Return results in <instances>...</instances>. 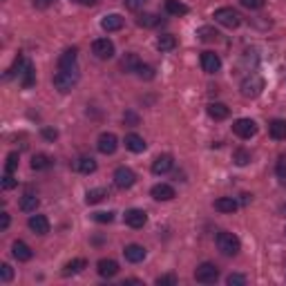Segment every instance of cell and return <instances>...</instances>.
Masks as SVG:
<instances>
[{
  "instance_id": "3",
  "label": "cell",
  "mask_w": 286,
  "mask_h": 286,
  "mask_svg": "<svg viewBox=\"0 0 286 286\" xmlns=\"http://www.w3.org/2000/svg\"><path fill=\"white\" fill-rule=\"evenodd\" d=\"M215 20L219 22V25L228 27V29H237V27L242 25V14L233 7H221L215 11Z\"/></svg>"
},
{
  "instance_id": "1",
  "label": "cell",
  "mask_w": 286,
  "mask_h": 286,
  "mask_svg": "<svg viewBox=\"0 0 286 286\" xmlns=\"http://www.w3.org/2000/svg\"><path fill=\"white\" fill-rule=\"evenodd\" d=\"M217 248H219L226 257H233V255H237L239 250H242V242H239L237 235H233L228 231H221V233H217Z\"/></svg>"
},
{
  "instance_id": "2",
  "label": "cell",
  "mask_w": 286,
  "mask_h": 286,
  "mask_svg": "<svg viewBox=\"0 0 286 286\" xmlns=\"http://www.w3.org/2000/svg\"><path fill=\"white\" fill-rule=\"evenodd\" d=\"M239 89H242V97H246V99L260 97V94L264 92V78H262L260 74H248V76H246L244 81H242Z\"/></svg>"
},
{
  "instance_id": "46",
  "label": "cell",
  "mask_w": 286,
  "mask_h": 286,
  "mask_svg": "<svg viewBox=\"0 0 286 286\" xmlns=\"http://www.w3.org/2000/svg\"><path fill=\"white\" fill-rule=\"evenodd\" d=\"M31 3H34V7L36 9H47V7H52L54 0H31Z\"/></svg>"
},
{
  "instance_id": "7",
  "label": "cell",
  "mask_w": 286,
  "mask_h": 286,
  "mask_svg": "<svg viewBox=\"0 0 286 286\" xmlns=\"http://www.w3.org/2000/svg\"><path fill=\"white\" fill-rule=\"evenodd\" d=\"M134 181H137V175H134L130 168L121 166V168H116V170H114V183H116V188L128 190V188L134 186Z\"/></svg>"
},
{
  "instance_id": "31",
  "label": "cell",
  "mask_w": 286,
  "mask_h": 286,
  "mask_svg": "<svg viewBox=\"0 0 286 286\" xmlns=\"http://www.w3.org/2000/svg\"><path fill=\"white\" fill-rule=\"evenodd\" d=\"M38 197H34V195H25V197L20 199V210L22 212H36V208H38Z\"/></svg>"
},
{
  "instance_id": "28",
  "label": "cell",
  "mask_w": 286,
  "mask_h": 286,
  "mask_svg": "<svg viewBox=\"0 0 286 286\" xmlns=\"http://www.w3.org/2000/svg\"><path fill=\"white\" fill-rule=\"evenodd\" d=\"M105 197H108V190H105V188H94V190H87V195H85V204H87V206L99 204V201H103Z\"/></svg>"
},
{
  "instance_id": "40",
  "label": "cell",
  "mask_w": 286,
  "mask_h": 286,
  "mask_svg": "<svg viewBox=\"0 0 286 286\" xmlns=\"http://www.w3.org/2000/svg\"><path fill=\"white\" fill-rule=\"evenodd\" d=\"M92 219L99 224H110V221H114V212H94Z\"/></svg>"
},
{
  "instance_id": "24",
  "label": "cell",
  "mask_w": 286,
  "mask_h": 286,
  "mask_svg": "<svg viewBox=\"0 0 286 286\" xmlns=\"http://www.w3.org/2000/svg\"><path fill=\"white\" fill-rule=\"evenodd\" d=\"M177 47V38L172 34H164V36L156 38V49L159 52H170V49Z\"/></svg>"
},
{
  "instance_id": "26",
  "label": "cell",
  "mask_w": 286,
  "mask_h": 286,
  "mask_svg": "<svg viewBox=\"0 0 286 286\" xmlns=\"http://www.w3.org/2000/svg\"><path fill=\"white\" fill-rule=\"evenodd\" d=\"M18 78H20V85H22V87H31L34 83H36V72H34V65L27 63L25 70H22V74H20Z\"/></svg>"
},
{
  "instance_id": "6",
  "label": "cell",
  "mask_w": 286,
  "mask_h": 286,
  "mask_svg": "<svg viewBox=\"0 0 286 286\" xmlns=\"http://www.w3.org/2000/svg\"><path fill=\"white\" fill-rule=\"evenodd\" d=\"M233 132L237 134L239 139H250L257 134V123L253 119H237L233 123Z\"/></svg>"
},
{
  "instance_id": "35",
  "label": "cell",
  "mask_w": 286,
  "mask_h": 286,
  "mask_svg": "<svg viewBox=\"0 0 286 286\" xmlns=\"http://www.w3.org/2000/svg\"><path fill=\"white\" fill-rule=\"evenodd\" d=\"M197 36L201 38V41H206V43H210V41H217V29H212V27H201V29L197 31Z\"/></svg>"
},
{
  "instance_id": "14",
  "label": "cell",
  "mask_w": 286,
  "mask_h": 286,
  "mask_svg": "<svg viewBox=\"0 0 286 286\" xmlns=\"http://www.w3.org/2000/svg\"><path fill=\"white\" fill-rule=\"evenodd\" d=\"M172 166H175V161H172L170 154H159L152 161V172L154 175H166V172L172 170Z\"/></svg>"
},
{
  "instance_id": "12",
  "label": "cell",
  "mask_w": 286,
  "mask_h": 286,
  "mask_svg": "<svg viewBox=\"0 0 286 286\" xmlns=\"http://www.w3.org/2000/svg\"><path fill=\"white\" fill-rule=\"evenodd\" d=\"M125 224L130 228H143L145 224H148V215H145V210H141V208H130L125 212Z\"/></svg>"
},
{
  "instance_id": "11",
  "label": "cell",
  "mask_w": 286,
  "mask_h": 286,
  "mask_svg": "<svg viewBox=\"0 0 286 286\" xmlns=\"http://www.w3.org/2000/svg\"><path fill=\"white\" fill-rule=\"evenodd\" d=\"M201 67L206 74H217L221 70V58L215 52H204L201 54Z\"/></svg>"
},
{
  "instance_id": "17",
  "label": "cell",
  "mask_w": 286,
  "mask_h": 286,
  "mask_svg": "<svg viewBox=\"0 0 286 286\" xmlns=\"http://www.w3.org/2000/svg\"><path fill=\"white\" fill-rule=\"evenodd\" d=\"M125 148L130 150V152L139 154V152H143V150L148 148V143L143 141V137H139V134L130 132V134H125Z\"/></svg>"
},
{
  "instance_id": "41",
  "label": "cell",
  "mask_w": 286,
  "mask_h": 286,
  "mask_svg": "<svg viewBox=\"0 0 286 286\" xmlns=\"http://www.w3.org/2000/svg\"><path fill=\"white\" fill-rule=\"evenodd\" d=\"M264 3H266V0H239V5L246 7V9H250V11L262 9V7H264Z\"/></svg>"
},
{
  "instance_id": "39",
  "label": "cell",
  "mask_w": 286,
  "mask_h": 286,
  "mask_svg": "<svg viewBox=\"0 0 286 286\" xmlns=\"http://www.w3.org/2000/svg\"><path fill=\"white\" fill-rule=\"evenodd\" d=\"M11 277H14V268H11L9 264H3V266H0V282H3V284H9Z\"/></svg>"
},
{
  "instance_id": "16",
  "label": "cell",
  "mask_w": 286,
  "mask_h": 286,
  "mask_svg": "<svg viewBox=\"0 0 286 286\" xmlns=\"http://www.w3.org/2000/svg\"><path fill=\"white\" fill-rule=\"evenodd\" d=\"M150 195H152L156 201H170V199H175V188L168 186V183H156V186H152V190H150Z\"/></svg>"
},
{
  "instance_id": "37",
  "label": "cell",
  "mask_w": 286,
  "mask_h": 286,
  "mask_svg": "<svg viewBox=\"0 0 286 286\" xmlns=\"http://www.w3.org/2000/svg\"><path fill=\"white\" fill-rule=\"evenodd\" d=\"M134 74H137L139 78H145V81H152L154 78V67H150V65H139V70L134 72Z\"/></svg>"
},
{
  "instance_id": "48",
  "label": "cell",
  "mask_w": 286,
  "mask_h": 286,
  "mask_svg": "<svg viewBox=\"0 0 286 286\" xmlns=\"http://www.w3.org/2000/svg\"><path fill=\"white\" fill-rule=\"evenodd\" d=\"M0 228H3V231L9 228V212H3V215H0Z\"/></svg>"
},
{
  "instance_id": "38",
  "label": "cell",
  "mask_w": 286,
  "mask_h": 286,
  "mask_svg": "<svg viewBox=\"0 0 286 286\" xmlns=\"http://www.w3.org/2000/svg\"><path fill=\"white\" fill-rule=\"evenodd\" d=\"M18 161H20L18 152H11V154L7 156V164H5V172H11V175H14L16 168H18Z\"/></svg>"
},
{
  "instance_id": "9",
  "label": "cell",
  "mask_w": 286,
  "mask_h": 286,
  "mask_svg": "<svg viewBox=\"0 0 286 286\" xmlns=\"http://www.w3.org/2000/svg\"><path fill=\"white\" fill-rule=\"evenodd\" d=\"M97 148H99L101 154H114L116 148H119V139H116V134H112V132H103L97 141Z\"/></svg>"
},
{
  "instance_id": "44",
  "label": "cell",
  "mask_w": 286,
  "mask_h": 286,
  "mask_svg": "<svg viewBox=\"0 0 286 286\" xmlns=\"http://www.w3.org/2000/svg\"><path fill=\"white\" fill-rule=\"evenodd\" d=\"M16 186H18V181L11 177V172H5V177H3V188H5V190H11V188H16Z\"/></svg>"
},
{
  "instance_id": "33",
  "label": "cell",
  "mask_w": 286,
  "mask_h": 286,
  "mask_svg": "<svg viewBox=\"0 0 286 286\" xmlns=\"http://www.w3.org/2000/svg\"><path fill=\"white\" fill-rule=\"evenodd\" d=\"M52 166V159L47 154H34L31 156V168L34 170H47Z\"/></svg>"
},
{
  "instance_id": "23",
  "label": "cell",
  "mask_w": 286,
  "mask_h": 286,
  "mask_svg": "<svg viewBox=\"0 0 286 286\" xmlns=\"http://www.w3.org/2000/svg\"><path fill=\"white\" fill-rule=\"evenodd\" d=\"M85 266H87V262H85V260H81V257H78V260H72V262H67V264L63 266V275H65V277L78 275V273H81Z\"/></svg>"
},
{
  "instance_id": "50",
  "label": "cell",
  "mask_w": 286,
  "mask_h": 286,
  "mask_svg": "<svg viewBox=\"0 0 286 286\" xmlns=\"http://www.w3.org/2000/svg\"><path fill=\"white\" fill-rule=\"evenodd\" d=\"M81 5H85V7H94V5H99L101 0H78Z\"/></svg>"
},
{
  "instance_id": "52",
  "label": "cell",
  "mask_w": 286,
  "mask_h": 286,
  "mask_svg": "<svg viewBox=\"0 0 286 286\" xmlns=\"http://www.w3.org/2000/svg\"><path fill=\"white\" fill-rule=\"evenodd\" d=\"M250 201V195H242V204H248Z\"/></svg>"
},
{
  "instance_id": "10",
  "label": "cell",
  "mask_w": 286,
  "mask_h": 286,
  "mask_svg": "<svg viewBox=\"0 0 286 286\" xmlns=\"http://www.w3.org/2000/svg\"><path fill=\"white\" fill-rule=\"evenodd\" d=\"M76 58H78V52L74 47L65 49V52L60 54V58H58V70H63V72H78Z\"/></svg>"
},
{
  "instance_id": "15",
  "label": "cell",
  "mask_w": 286,
  "mask_h": 286,
  "mask_svg": "<svg viewBox=\"0 0 286 286\" xmlns=\"http://www.w3.org/2000/svg\"><path fill=\"white\" fill-rule=\"evenodd\" d=\"M123 255H125L128 262H132V264H139V262L145 260V248L139 244H128L125 248H123Z\"/></svg>"
},
{
  "instance_id": "18",
  "label": "cell",
  "mask_w": 286,
  "mask_h": 286,
  "mask_svg": "<svg viewBox=\"0 0 286 286\" xmlns=\"http://www.w3.org/2000/svg\"><path fill=\"white\" fill-rule=\"evenodd\" d=\"M268 134H271V139H275V141H284L286 139V121L273 119L268 123Z\"/></svg>"
},
{
  "instance_id": "36",
  "label": "cell",
  "mask_w": 286,
  "mask_h": 286,
  "mask_svg": "<svg viewBox=\"0 0 286 286\" xmlns=\"http://www.w3.org/2000/svg\"><path fill=\"white\" fill-rule=\"evenodd\" d=\"M275 175L279 179V183L286 186V156H279V161H277V166H275Z\"/></svg>"
},
{
  "instance_id": "32",
  "label": "cell",
  "mask_w": 286,
  "mask_h": 286,
  "mask_svg": "<svg viewBox=\"0 0 286 286\" xmlns=\"http://www.w3.org/2000/svg\"><path fill=\"white\" fill-rule=\"evenodd\" d=\"M159 22H161V18L156 14H141L137 18V25L139 27H148V29H150V27H156Z\"/></svg>"
},
{
  "instance_id": "19",
  "label": "cell",
  "mask_w": 286,
  "mask_h": 286,
  "mask_svg": "<svg viewBox=\"0 0 286 286\" xmlns=\"http://www.w3.org/2000/svg\"><path fill=\"white\" fill-rule=\"evenodd\" d=\"M11 253H14V257L18 262H29L34 257V250L25 242H20V239H18V242H14V246H11Z\"/></svg>"
},
{
  "instance_id": "43",
  "label": "cell",
  "mask_w": 286,
  "mask_h": 286,
  "mask_svg": "<svg viewBox=\"0 0 286 286\" xmlns=\"http://www.w3.org/2000/svg\"><path fill=\"white\" fill-rule=\"evenodd\" d=\"M123 3H125V7H128V9L139 11V9H143V7H145V3H148V0H123Z\"/></svg>"
},
{
  "instance_id": "21",
  "label": "cell",
  "mask_w": 286,
  "mask_h": 286,
  "mask_svg": "<svg viewBox=\"0 0 286 286\" xmlns=\"http://www.w3.org/2000/svg\"><path fill=\"white\" fill-rule=\"evenodd\" d=\"M97 271L101 277H114L119 273V264L114 260H101L97 264Z\"/></svg>"
},
{
  "instance_id": "42",
  "label": "cell",
  "mask_w": 286,
  "mask_h": 286,
  "mask_svg": "<svg viewBox=\"0 0 286 286\" xmlns=\"http://www.w3.org/2000/svg\"><path fill=\"white\" fill-rule=\"evenodd\" d=\"M228 286H244L246 284V277L244 275H239V273H233V275H228Z\"/></svg>"
},
{
  "instance_id": "8",
  "label": "cell",
  "mask_w": 286,
  "mask_h": 286,
  "mask_svg": "<svg viewBox=\"0 0 286 286\" xmlns=\"http://www.w3.org/2000/svg\"><path fill=\"white\" fill-rule=\"evenodd\" d=\"M92 52L97 58L101 60H108L114 56V43L110 41V38H99V41H94L92 43Z\"/></svg>"
},
{
  "instance_id": "29",
  "label": "cell",
  "mask_w": 286,
  "mask_h": 286,
  "mask_svg": "<svg viewBox=\"0 0 286 286\" xmlns=\"http://www.w3.org/2000/svg\"><path fill=\"white\" fill-rule=\"evenodd\" d=\"M166 9H168V14H172V16H186L188 14V7L183 3H179V0H166Z\"/></svg>"
},
{
  "instance_id": "30",
  "label": "cell",
  "mask_w": 286,
  "mask_h": 286,
  "mask_svg": "<svg viewBox=\"0 0 286 286\" xmlns=\"http://www.w3.org/2000/svg\"><path fill=\"white\" fill-rule=\"evenodd\" d=\"M76 168H78V172H83V175H92V172L97 170V161H94L92 156H81Z\"/></svg>"
},
{
  "instance_id": "49",
  "label": "cell",
  "mask_w": 286,
  "mask_h": 286,
  "mask_svg": "<svg viewBox=\"0 0 286 286\" xmlns=\"http://www.w3.org/2000/svg\"><path fill=\"white\" fill-rule=\"evenodd\" d=\"M123 119H125L128 123H132V125H137V123H139V116H137V114H132V112H128V114L123 116Z\"/></svg>"
},
{
  "instance_id": "22",
  "label": "cell",
  "mask_w": 286,
  "mask_h": 286,
  "mask_svg": "<svg viewBox=\"0 0 286 286\" xmlns=\"http://www.w3.org/2000/svg\"><path fill=\"white\" fill-rule=\"evenodd\" d=\"M206 110H208L210 119H215V121H224V119H228V114H231L228 105H224V103H210Z\"/></svg>"
},
{
  "instance_id": "45",
  "label": "cell",
  "mask_w": 286,
  "mask_h": 286,
  "mask_svg": "<svg viewBox=\"0 0 286 286\" xmlns=\"http://www.w3.org/2000/svg\"><path fill=\"white\" fill-rule=\"evenodd\" d=\"M156 284L159 286H175L177 277L175 275H161V277H156Z\"/></svg>"
},
{
  "instance_id": "5",
  "label": "cell",
  "mask_w": 286,
  "mask_h": 286,
  "mask_svg": "<svg viewBox=\"0 0 286 286\" xmlns=\"http://www.w3.org/2000/svg\"><path fill=\"white\" fill-rule=\"evenodd\" d=\"M76 83H78V72H63V70H58L54 74V87L58 89V92H70Z\"/></svg>"
},
{
  "instance_id": "13",
  "label": "cell",
  "mask_w": 286,
  "mask_h": 286,
  "mask_svg": "<svg viewBox=\"0 0 286 286\" xmlns=\"http://www.w3.org/2000/svg\"><path fill=\"white\" fill-rule=\"evenodd\" d=\"M27 226H29V231L36 233V235H47L49 233V219L45 215H31L29 221H27Z\"/></svg>"
},
{
  "instance_id": "47",
  "label": "cell",
  "mask_w": 286,
  "mask_h": 286,
  "mask_svg": "<svg viewBox=\"0 0 286 286\" xmlns=\"http://www.w3.org/2000/svg\"><path fill=\"white\" fill-rule=\"evenodd\" d=\"M43 137L47 139V141H54V139L58 137V132H56V130H52V128H43Z\"/></svg>"
},
{
  "instance_id": "34",
  "label": "cell",
  "mask_w": 286,
  "mask_h": 286,
  "mask_svg": "<svg viewBox=\"0 0 286 286\" xmlns=\"http://www.w3.org/2000/svg\"><path fill=\"white\" fill-rule=\"evenodd\" d=\"M233 161L237 166H246V164H250V152L248 150H244V148H237L233 152Z\"/></svg>"
},
{
  "instance_id": "25",
  "label": "cell",
  "mask_w": 286,
  "mask_h": 286,
  "mask_svg": "<svg viewBox=\"0 0 286 286\" xmlns=\"http://www.w3.org/2000/svg\"><path fill=\"white\" fill-rule=\"evenodd\" d=\"M139 65H141V60H139L137 54H125L121 58V70L123 72H137Z\"/></svg>"
},
{
  "instance_id": "4",
  "label": "cell",
  "mask_w": 286,
  "mask_h": 286,
  "mask_svg": "<svg viewBox=\"0 0 286 286\" xmlns=\"http://www.w3.org/2000/svg\"><path fill=\"white\" fill-rule=\"evenodd\" d=\"M195 279H197L199 284H215L217 279H219V268L215 264H210V262H204V264H199L197 271H195Z\"/></svg>"
},
{
  "instance_id": "27",
  "label": "cell",
  "mask_w": 286,
  "mask_h": 286,
  "mask_svg": "<svg viewBox=\"0 0 286 286\" xmlns=\"http://www.w3.org/2000/svg\"><path fill=\"white\" fill-rule=\"evenodd\" d=\"M215 210H219V212H235V210H237V201H235L233 197H219L215 201Z\"/></svg>"
},
{
  "instance_id": "20",
  "label": "cell",
  "mask_w": 286,
  "mask_h": 286,
  "mask_svg": "<svg viewBox=\"0 0 286 286\" xmlns=\"http://www.w3.org/2000/svg\"><path fill=\"white\" fill-rule=\"evenodd\" d=\"M101 27H103L105 31H119V29H123V16H119V14L103 16V20H101Z\"/></svg>"
},
{
  "instance_id": "51",
  "label": "cell",
  "mask_w": 286,
  "mask_h": 286,
  "mask_svg": "<svg viewBox=\"0 0 286 286\" xmlns=\"http://www.w3.org/2000/svg\"><path fill=\"white\" fill-rule=\"evenodd\" d=\"M125 284H143V282H141V279H137V277H132V279H125V282H123V286H125Z\"/></svg>"
}]
</instances>
